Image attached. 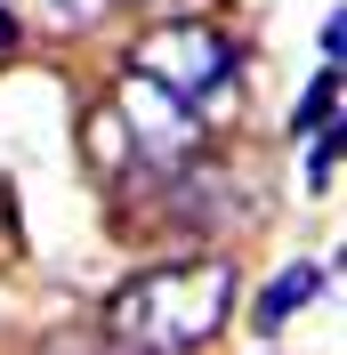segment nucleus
<instances>
[{"mask_svg": "<svg viewBox=\"0 0 347 355\" xmlns=\"http://www.w3.org/2000/svg\"><path fill=\"white\" fill-rule=\"evenodd\" d=\"M235 307V266L226 259H170L146 266L105 299V339L130 355H194L218 339Z\"/></svg>", "mask_w": 347, "mask_h": 355, "instance_id": "nucleus-1", "label": "nucleus"}, {"mask_svg": "<svg viewBox=\"0 0 347 355\" xmlns=\"http://www.w3.org/2000/svg\"><path fill=\"white\" fill-rule=\"evenodd\" d=\"M130 73L153 81V89H170L178 105H194V97H226L235 89V49L210 24H153V33H137Z\"/></svg>", "mask_w": 347, "mask_h": 355, "instance_id": "nucleus-2", "label": "nucleus"}, {"mask_svg": "<svg viewBox=\"0 0 347 355\" xmlns=\"http://www.w3.org/2000/svg\"><path fill=\"white\" fill-rule=\"evenodd\" d=\"M113 113H121V130H130V154H146V162H186L194 154V137H202V121H194V105H178L170 89H153V81H137V73H121V97H113Z\"/></svg>", "mask_w": 347, "mask_h": 355, "instance_id": "nucleus-3", "label": "nucleus"}, {"mask_svg": "<svg viewBox=\"0 0 347 355\" xmlns=\"http://www.w3.org/2000/svg\"><path fill=\"white\" fill-rule=\"evenodd\" d=\"M315 291H323V266H282L275 283H266V299H259V331H282Z\"/></svg>", "mask_w": 347, "mask_h": 355, "instance_id": "nucleus-4", "label": "nucleus"}, {"mask_svg": "<svg viewBox=\"0 0 347 355\" xmlns=\"http://www.w3.org/2000/svg\"><path fill=\"white\" fill-rule=\"evenodd\" d=\"M33 8H41V17L57 24V33H89V24H105L113 8H121V0H33Z\"/></svg>", "mask_w": 347, "mask_h": 355, "instance_id": "nucleus-5", "label": "nucleus"}, {"mask_svg": "<svg viewBox=\"0 0 347 355\" xmlns=\"http://www.w3.org/2000/svg\"><path fill=\"white\" fill-rule=\"evenodd\" d=\"M323 121H339V73H315V89L299 105V130H323Z\"/></svg>", "mask_w": 347, "mask_h": 355, "instance_id": "nucleus-6", "label": "nucleus"}, {"mask_svg": "<svg viewBox=\"0 0 347 355\" xmlns=\"http://www.w3.org/2000/svg\"><path fill=\"white\" fill-rule=\"evenodd\" d=\"M41 355H130V347H113L105 331H57V339H49Z\"/></svg>", "mask_w": 347, "mask_h": 355, "instance_id": "nucleus-7", "label": "nucleus"}, {"mask_svg": "<svg viewBox=\"0 0 347 355\" xmlns=\"http://www.w3.org/2000/svg\"><path fill=\"white\" fill-rule=\"evenodd\" d=\"M339 178V121H323V146L307 154V186H331Z\"/></svg>", "mask_w": 347, "mask_h": 355, "instance_id": "nucleus-8", "label": "nucleus"}, {"mask_svg": "<svg viewBox=\"0 0 347 355\" xmlns=\"http://www.w3.org/2000/svg\"><path fill=\"white\" fill-rule=\"evenodd\" d=\"M315 41H323V73H339V49H347V17H339V8L323 17V33H315Z\"/></svg>", "mask_w": 347, "mask_h": 355, "instance_id": "nucleus-9", "label": "nucleus"}, {"mask_svg": "<svg viewBox=\"0 0 347 355\" xmlns=\"http://www.w3.org/2000/svg\"><path fill=\"white\" fill-rule=\"evenodd\" d=\"M0 49H17V17H8V0H0Z\"/></svg>", "mask_w": 347, "mask_h": 355, "instance_id": "nucleus-10", "label": "nucleus"}]
</instances>
